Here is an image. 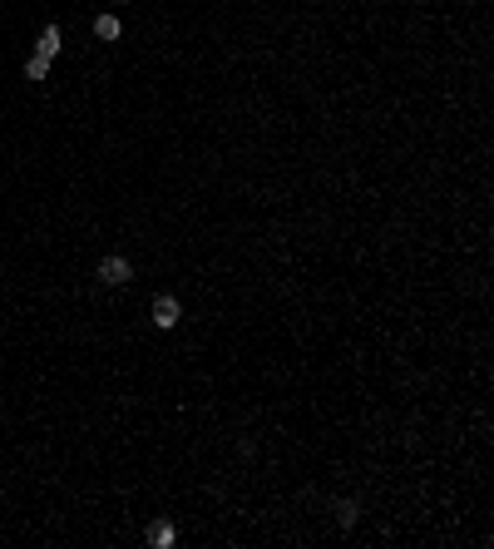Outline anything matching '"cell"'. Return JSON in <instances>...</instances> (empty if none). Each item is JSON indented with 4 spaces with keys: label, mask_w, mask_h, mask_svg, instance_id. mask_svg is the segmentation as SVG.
<instances>
[{
    "label": "cell",
    "mask_w": 494,
    "mask_h": 549,
    "mask_svg": "<svg viewBox=\"0 0 494 549\" xmlns=\"http://www.w3.org/2000/svg\"><path fill=\"white\" fill-rule=\"evenodd\" d=\"M148 317H153V327H158V332H168V327H178L183 302H178L173 292H158V297H153V307H148Z\"/></svg>",
    "instance_id": "obj_1"
},
{
    "label": "cell",
    "mask_w": 494,
    "mask_h": 549,
    "mask_svg": "<svg viewBox=\"0 0 494 549\" xmlns=\"http://www.w3.org/2000/svg\"><path fill=\"white\" fill-rule=\"evenodd\" d=\"M134 278V262L129 257H119V252H109L104 262H99V283H109V288H119V283H129Z\"/></svg>",
    "instance_id": "obj_2"
},
{
    "label": "cell",
    "mask_w": 494,
    "mask_h": 549,
    "mask_svg": "<svg viewBox=\"0 0 494 549\" xmlns=\"http://www.w3.org/2000/svg\"><path fill=\"white\" fill-rule=\"evenodd\" d=\"M60 40H65V35H60V25H45V35H40V45H35V55H40V60H55V55H60Z\"/></svg>",
    "instance_id": "obj_3"
},
{
    "label": "cell",
    "mask_w": 494,
    "mask_h": 549,
    "mask_svg": "<svg viewBox=\"0 0 494 549\" xmlns=\"http://www.w3.org/2000/svg\"><path fill=\"white\" fill-rule=\"evenodd\" d=\"M94 35H99V40H119V35H124V25H119L114 16H94Z\"/></svg>",
    "instance_id": "obj_4"
},
{
    "label": "cell",
    "mask_w": 494,
    "mask_h": 549,
    "mask_svg": "<svg viewBox=\"0 0 494 549\" xmlns=\"http://www.w3.org/2000/svg\"><path fill=\"white\" fill-rule=\"evenodd\" d=\"M148 544H158V549H168V544H173V524H168V519H158V524L148 529Z\"/></svg>",
    "instance_id": "obj_5"
},
{
    "label": "cell",
    "mask_w": 494,
    "mask_h": 549,
    "mask_svg": "<svg viewBox=\"0 0 494 549\" xmlns=\"http://www.w3.org/2000/svg\"><path fill=\"white\" fill-rule=\"evenodd\" d=\"M336 519H341V529H351V524L361 519V510H356V500H341V505H336Z\"/></svg>",
    "instance_id": "obj_6"
},
{
    "label": "cell",
    "mask_w": 494,
    "mask_h": 549,
    "mask_svg": "<svg viewBox=\"0 0 494 549\" xmlns=\"http://www.w3.org/2000/svg\"><path fill=\"white\" fill-rule=\"evenodd\" d=\"M45 75H50V60L30 55V60H25V80H45Z\"/></svg>",
    "instance_id": "obj_7"
},
{
    "label": "cell",
    "mask_w": 494,
    "mask_h": 549,
    "mask_svg": "<svg viewBox=\"0 0 494 549\" xmlns=\"http://www.w3.org/2000/svg\"><path fill=\"white\" fill-rule=\"evenodd\" d=\"M119 6H129V0H119Z\"/></svg>",
    "instance_id": "obj_8"
}]
</instances>
